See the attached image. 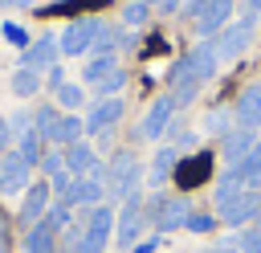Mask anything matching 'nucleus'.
<instances>
[{"label": "nucleus", "instance_id": "bb28decb", "mask_svg": "<svg viewBox=\"0 0 261 253\" xmlns=\"http://www.w3.org/2000/svg\"><path fill=\"white\" fill-rule=\"evenodd\" d=\"M69 216H73V208H65V204L57 200V204H53V208H49V212H45L41 220H45V224H49V229L57 233V229H69Z\"/></svg>", "mask_w": 261, "mask_h": 253}, {"label": "nucleus", "instance_id": "dca6fc26", "mask_svg": "<svg viewBox=\"0 0 261 253\" xmlns=\"http://www.w3.org/2000/svg\"><path fill=\"white\" fill-rule=\"evenodd\" d=\"M57 53H61V49H57V41H53V37H41V41H33V45L24 49L20 65H24V69H45V65H53V61H57Z\"/></svg>", "mask_w": 261, "mask_h": 253}, {"label": "nucleus", "instance_id": "423d86ee", "mask_svg": "<svg viewBox=\"0 0 261 253\" xmlns=\"http://www.w3.org/2000/svg\"><path fill=\"white\" fill-rule=\"evenodd\" d=\"M147 224H151V220L143 216V196L135 192V196H126V200H122V216H118L114 241H118L122 249H135V245H139V233H143Z\"/></svg>", "mask_w": 261, "mask_h": 253}, {"label": "nucleus", "instance_id": "1a4fd4ad", "mask_svg": "<svg viewBox=\"0 0 261 253\" xmlns=\"http://www.w3.org/2000/svg\"><path fill=\"white\" fill-rule=\"evenodd\" d=\"M29 163L12 151V155H4L0 159V196H16V192H24V184H29Z\"/></svg>", "mask_w": 261, "mask_h": 253}, {"label": "nucleus", "instance_id": "cd10ccee", "mask_svg": "<svg viewBox=\"0 0 261 253\" xmlns=\"http://www.w3.org/2000/svg\"><path fill=\"white\" fill-rule=\"evenodd\" d=\"M147 12H151V4H147V0H135V4H126V8H122V24L139 29V24L147 20Z\"/></svg>", "mask_w": 261, "mask_h": 253}, {"label": "nucleus", "instance_id": "f03ea898", "mask_svg": "<svg viewBox=\"0 0 261 253\" xmlns=\"http://www.w3.org/2000/svg\"><path fill=\"white\" fill-rule=\"evenodd\" d=\"M253 29H257V12H245L241 20L224 24V29L212 37V45H216V57H220V61H232V57H241V53H245V45L253 41Z\"/></svg>", "mask_w": 261, "mask_h": 253}, {"label": "nucleus", "instance_id": "f704fd0d", "mask_svg": "<svg viewBox=\"0 0 261 253\" xmlns=\"http://www.w3.org/2000/svg\"><path fill=\"white\" fill-rule=\"evenodd\" d=\"M45 82H49L53 90H61V86H65V73H61V65H49V78H45Z\"/></svg>", "mask_w": 261, "mask_h": 253}, {"label": "nucleus", "instance_id": "ea45409f", "mask_svg": "<svg viewBox=\"0 0 261 253\" xmlns=\"http://www.w3.org/2000/svg\"><path fill=\"white\" fill-rule=\"evenodd\" d=\"M12 4H24V8H29V4H41V0H12Z\"/></svg>", "mask_w": 261, "mask_h": 253}, {"label": "nucleus", "instance_id": "412c9836", "mask_svg": "<svg viewBox=\"0 0 261 253\" xmlns=\"http://www.w3.org/2000/svg\"><path fill=\"white\" fill-rule=\"evenodd\" d=\"M41 82H45L41 69H24V65H20V69L12 73V94H16V98H33V94L41 90Z\"/></svg>", "mask_w": 261, "mask_h": 253}, {"label": "nucleus", "instance_id": "c756f323", "mask_svg": "<svg viewBox=\"0 0 261 253\" xmlns=\"http://www.w3.org/2000/svg\"><path fill=\"white\" fill-rule=\"evenodd\" d=\"M228 122H237V118H232V110H212V114L204 118V127H208L212 135H228Z\"/></svg>", "mask_w": 261, "mask_h": 253}, {"label": "nucleus", "instance_id": "393cba45", "mask_svg": "<svg viewBox=\"0 0 261 253\" xmlns=\"http://www.w3.org/2000/svg\"><path fill=\"white\" fill-rule=\"evenodd\" d=\"M86 102V94H82V86H73V82H65L61 90H57V106L65 110V114H73L77 106Z\"/></svg>", "mask_w": 261, "mask_h": 253}, {"label": "nucleus", "instance_id": "0eeeda50", "mask_svg": "<svg viewBox=\"0 0 261 253\" xmlns=\"http://www.w3.org/2000/svg\"><path fill=\"white\" fill-rule=\"evenodd\" d=\"M188 216H192V204H188L184 196H159V208H155L151 224H155L159 233H175V229L188 224Z\"/></svg>", "mask_w": 261, "mask_h": 253}, {"label": "nucleus", "instance_id": "f3484780", "mask_svg": "<svg viewBox=\"0 0 261 253\" xmlns=\"http://www.w3.org/2000/svg\"><path fill=\"white\" fill-rule=\"evenodd\" d=\"M253 147H257L253 131H241V127H237V131H228V135L220 139V151H224V159H228V163H241Z\"/></svg>", "mask_w": 261, "mask_h": 253}, {"label": "nucleus", "instance_id": "473e14b6", "mask_svg": "<svg viewBox=\"0 0 261 253\" xmlns=\"http://www.w3.org/2000/svg\"><path fill=\"white\" fill-rule=\"evenodd\" d=\"M41 167H45L49 175H57V171H65V155H61V151H49V155H41Z\"/></svg>", "mask_w": 261, "mask_h": 253}, {"label": "nucleus", "instance_id": "37998d69", "mask_svg": "<svg viewBox=\"0 0 261 253\" xmlns=\"http://www.w3.org/2000/svg\"><path fill=\"white\" fill-rule=\"evenodd\" d=\"M0 159H4V155H0Z\"/></svg>", "mask_w": 261, "mask_h": 253}, {"label": "nucleus", "instance_id": "7c9ffc66", "mask_svg": "<svg viewBox=\"0 0 261 253\" xmlns=\"http://www.w3.org/2000/svg\"><path fill=\"white\" fill-rule=\"evenodd\" d=\"M0 37H4V41H12V45H20V49H29V45H33V41H29V33H24L20 24H12V20H8V24H0Z\"/></svg>", "mask_w": 261, "mask_h": 253}, {"label": "nucleus", "instance_id": "a211bd4d", "mask_svg": "<svg viewBox=\"0 0 261 253\" xmlns=\"http://www.w3.org/2000/svg\"><path fill=\"white\" fill-rule=\"evenodd\" d=\"M24 253H57V233H53L45 220H37V224L24 233Z\"/></svg>", "mask_w": 261, "mask_h": 253}, {"label": "nucleus", "instance_id": "5701e85b", "mask_svg": "<svg viewBox=\"0 0 261 253\" xmlns=\"http://www.w3.org/2000/svg\"><path fill=\"white\" fill-rule=\"evenodd\" d=\"M41 147H45V139H41L37 131H24V135L16 139V155H20V159H24L29 167H33V163H41V155H45Z\"/></svg>", "mask_w": 261, "mask_h": 253}, {"label": "nucleus", "instance_id": "6ab92c4d", "mask_svg": "<svg viewBox=\"0 0 261 253\" xmlns=\"http://www.w3.org/2000/svg\"><path fill=\"white\" fill-rule=\"evenodd\" d=\"M175 159H179V147H175V143L159 147V151H155V159H151V171H147V180H151V184H163V180L175 171Z\"/></svg>", "mask_w": 261, "mask_h": 253}, {"label": "nucleus", "instance_id": "f8f14e48", "mask_svg": "<svg viewBox=\"0 0 261 253\" xmlns=\"http://www.w3.org/2000/svg\"><path fill=\"white\" fill-rule=\"evenodd\" d=\"M49 196H53L49 184H33V188L24 192V200H20V224H24V229H33V224L49 212Z\"/></svg>", "mask_w": 261, "mask_h": 253}, {"label": "nucleus", "instance_id": "aec40b11", "mask_svg": "<svg viewBox=\"0 0 261 253\" xmlns=\"http://www.w3.org/2000/svg\"><path fill=\"white\" fill-rule=\"evenodd\" d=\"M57 122H61V106H37V110H33V131H37L41 139H49V143H53V135H57Z\"/></svg>", "mask_w": 261, "mask_h": 253}, {"label": "nucleus", "instance_id": "7ed1b4c3", "mask_svg": "<svg viewBox=\"0 0 261 253\" xmlns=\"http://www.w3.org/2000/svg\"><path fill=\"white\" fill-rule=\"evenodd\" d=\"M257 212H261V196L253 188H241L228 200H216V220H224L228 229H241V224L257 220Z\"/></svg>", "mask_w": 261, "mask_h": 253}, {"label": "nucleus", "instance_id": "58836bf2", "mask_svg": "<svg viewBox=\"0 0 261 253\" xmlns=\"http://www.w3.org/2000/svg\"><path fill=\"white\" fill-rule=\"evenodd\" d=\"M249 12H257V16H261V0H249Z\"/></svg>", "mask_w": 261, "mask_h": 253}, {"label": "nucleus", "instance_id": "4be33fe9", "mask_svg": "<svg viewBox=\"0 0 261 253\" xmlns=\"http://www.w3.org/2000/svg\"><path fill=\"white\" fill-rule=\"evenodd\" d=\"M82 131H86V118H77V114H61L53 143H57V147H69V143H77V139H82Z\"/></svg>", "mask_w": 261, "mask_h": 253}, {"label": "nucleus", "instance_id": "9b49d317", "mask_svg": "<svg viewBox=\"0 0 261 253\" xmlns=\"http://www.w3.org/2000/svg\"><path fill=\"white\" fill-rule=\"evenodd\" d=\"M232 118H237V127H241V131H257V127H261V82H257V86H249V90L237 98Z\"/></svg>", "mask_w": 261, "mask_h": 253}, {"label": "nucleus", "instance_id": "b1692460", "mask_svg": "<svg viewBox=\"0 0 261 253\" xmlns=\"http://www.w3.org/2000/svg\"><path fill=\"white\" fill-rule=\"evenodd\" d=\"M114 69H118V61H114V53H94L82 78H86V82H102V78H106V73H114Z\"/></svg>", "mask_w": 261, "mask_h": 253}, {"label": "nucleus", "instance_id": "a19ab883", "mask_svg": "<svg viewBox=\"0 0 261 253\" xmlns=\"http://www.w3.org/2000/svg\"><path fill=\"white\" fill-rule=\"evenodd\" d=\"M257 224H261V212H257Z\"/></svg>", "mask_w": 261, "mask_h": 253}, {"label": "nucleus", "instance_id": "2eb2a0df", "mask_svg": "<svg viewBox=\"0 0 261 253\" xmlns=\"http://www.w3.org/2000/svg\"><path fill=\"white\" fill-rule=\"evenodd\" d=\"M61 155H65V171L69 175H90L94 167H98V155H94V147L90 143H69V147H61Z\"/></svg>", "mask_w": 261, "mask_h": 253}, {"label": "nucleus", "instance_id": "c85d7f7f", "mask_svg": "<svg viewBox=\"0 0 261 253\" xmlns=\"http://www.w3.org/2000/svg\"><path fill=\"white\" fill-rule=\"evenodd\" d=\"M184 229L204 237V233H212V229H216V216H212V212H196V208H192V216H188V224H184Z\"/></svg>", "mask_w": 261, "mask_h": 253}, {"label": "nucleus", "instance_id": "6e6552de", "mask_svg": "<svg viewBox=\"0 0 261 253\" xmlns=\"http://www.w3.org/2000/svg\"><path fill=\"white\" fill-rule=\"evenodd\" d=\"M171 114H175V102H171V94H163V98L143 114V122H139V139H147V143L163 139V131L171 127Z\"/></svg>", "mask_w": 261, "mask_h": 253}, {"label": "nucleus", "instance_id": "4c0bfd02", "mask_svg": "<svg viewBox=\"0 0 261 253\" xmlns=\"http://www.w3.org/2000/svg\"><path fill=\"white\" fill-rule=\"evenodd\" d=\"M147 4H155V8H163V12H175V8H179V0H147Z\"/></svg>", "mask_w": 261, "mask_h": 253}, {"label": "nucleus", "instance_id": "ddd939ff", "mask_svg": "<svg viewBox=\"0 0 261 253\" xmlns=\"http://www.w3.org/2000/svg\"><path fill=\"white\" fill-rule=\"evenodd\" d=\"M188 65H192V73H196V82H200V86H204L208 78H216V69H220L216 45H212V41H200V45L188 53Z\"/></svg>", "mask_w": 261, "mask_h": 253}, {"label": "nucleus", "instance_id": "72a5a7b5", "mask_svg": "<svg viewBox=\"0 0 261 253\" xmlns=\"http://www.w3.org/2000/svg\"><path fill=\"white\" fill-rule=\"evenodd\" d=\"M204 253H241V245H237L232 237H220V241H212Z\"/></svg>", "mask_w": 261, "mask_h": 253}, {"label": "nucleus", "instance_id": "e433bc0d", "mask_svg": "<svg viewBox=\"0 0 261 253\" xmlns=\"http://www.w3.org/2000/svg\"><path fill=\"white\" fill-rule=\"evenodd\" d=\"M155 245H159V241H155V237H147V241H139L130 253H155Z\"/></svg>", "mask_w": 261, "mask_h": 253}, {"label": "nucleus", "instance_id": "39448f33", "mask_svg": "<svg viewBox=\"0 0 261 253\" xmlns=\"http://www.w3.org/2000/svg\"><path fill=\"white\" fill-rule=\"evenodd\" d=\"M102 29H106V24H102L98 16H82V20L65 24V33L57 37V49H61L65 57H77V53L94 49V41H98V33H102Z\"/></svg>", "mask_w": 261, "mask_h": 253}, {"label": "nucleus", "instance_id": "c9c22d12", "mask_svg": "<svg viewBox=\"0 0 261 253\" xmlns=\"http://www.w3.org/2000/svg\"><path fill=\"white\" fill-rule=\"evenodd\" d=\"M12 143V127H8V118H0V151Z\"/></svg>", "mask_w": 261, "mask_h": 253}, {"label": "nucleus", "instance_id": "4468645a", "mask_svg": "<svg viewBox=\"0 0 261 253\" xmlns=\"http://www.w3.org/2000/svg\"><path fill=\"white\" fill-rule=\"evenodd\" d=\"M122 98H98L94 102V110L86 114V131H110L118 118H122Z\"/></svg>", "mask_w": 261, "mask_h": 253}, {"label": "nucleus", "instance_id": "a878e982", "mask_svg": "<svg viewBox=\"0 0 261 253\" xmlns=\"http://www.w3.org/2000/svg\"><path fill=\"white\" fill-rule=\"evenodd\" d=\"M122 82H126V73H122V69H114V73H106L102 82H94V90H98V98H114V94L122 90Z\"/></svg>", "mask_w": 261, "mask_h": 253}, {"label": "nucleus", "instance_id": "9d476101", "mask_svg": "<svg viewBox=\"0 0 261 253\" xmlns=\"http://www.w3.org/2000/svg\"><path fill=\"white\" fill-rule=\"evenodd\" d=\"M228 16H232V0H208L204 12L196 16V33L208 41V37H216V33L228 24Z\"/></svg>", "mask_w": 261, "mask_h": 253}, {"label": "nucleus", "instance_id": "79ce46f5", "mask_svg": "<svg viewBox=\"0 0 261 253\" xmlns=\"http://www.w3.org/2000/svg\"><path fill=\"white\" fill-rule=\"evenodd\" d=\"M257 151H261V143H257Z\"/></svg>", "mask_w": 261, "mask_h": 253}, {"label": "nucleus", "instance_id": "f257e3e1", "mask_svg": "<svg viewBox=\"0 0 261 253\" xmlns=\"http://www.w3.org/2000/svg\"><path fill=\"white\" fill-rule=\"evenodd\" d=\"M139 180H143V163H139L130 151H118V155L110 159V167H106V192L118 196V200H126V196H135Z\"/></svg>", "mask_w": 261, "mask_h": 253}, {"label": "nucleus", "instance_id": "2f4dec72", "mask_svg": "<svg viewBox=\"0 0 261 253\" xmlns=\"http://www.w3.org/2000/svg\"><path fill=\"white\" fill-rule=\"evenodd\" d=\"M237 245H241V253H261V224L257 229H245L237 237Z\"/></svg>", "mask_w": 261, "mask_h": 253}, {"label": "nucleus", "instance_id": "20e7f679", "mask_svg": "<svg viewBox=\"0 0 261 253\" xmlns=\"http://www.w3.org/2000/svg\"><path fill=\"white\" fill-rule=\"evenodd\" d=\"M114 237V208L110 204H98L90 208V220H86V233H82V245L77 253H102Z\"/></svg>", "mask_w": 261, "mask_h": 253}]
</instances>
